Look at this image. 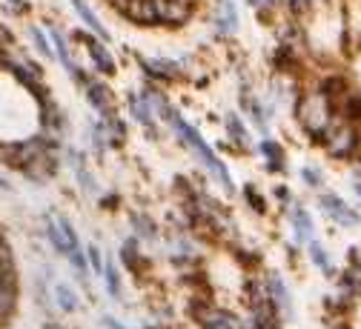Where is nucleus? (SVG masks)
<instances>
[{"instance_id": "f257e3e1", "label": "nucleus", "mask_w": 361, "mask_h": 329, "mask_svg": "<svg viewBox=\"0 0 361 329\" xmlns=\"http://www.w3.org/2000/svg\"><path fill=\"white\" fill-rule=\"evenodd\" d=\"M161 118H164V120L172 126V132L178 135L180 144H184V147H187V149H190V152H192V155H195V158L204 163V169H207V172H209V175H212V178H215L221 186H224V192L233 195V192H235V183H233V178H230L227 166L221 163V158H218V155H215V152L207 147V140L201 137V132H198V129H192V126H190L184 118H180V112H178L172 104L164 109V115H161Z\"/></svg>"}, {"instance_id": "f03ea898", "label": "nucleus", "mask_w": 361, "mask_h": 329, "mask_svg": "<svg viewBox=\"0 0 361 329\" xmlns=\"http://www.w3.org/2000/svg\"><path fill=\"white\" fill-rule=\"evenodd\" d=\"M333 118H336V109H333V104L327 101V95L322 89L307 92V95H301L298 104H295V120L310 137H322Z\"/></svg>"}, {"instance_id": "7ed1b4c3", "label": "nucleus", "mask_w": 361, "mask_h": 329, "mask_svg": "<svg viewBox=\"0 0 361 329\" xmlns=\"http://www.w3.org/2000/svg\"><path fill=\"white\" fill-rule=\"evenodd\" d=\"M322 147L327 149L330 158L347 161V158H353V155L358 152L361 135H358V129H355L353 123H347L344 118L336 115V118L330 120V126L324 129V135H322Z\"/></svg>"}, {"instance_id": "20e7f679", "label": "nucleus", "mask_w": 361, "mask_h": 329, "mask_svg": "<svg viewBox=\"0 0 361 329\" xmlns=\"http://www.w3.org/2000/svg\"><path fill=\"white\" fill-rule=\"evenodd\" d=\"M192 318L198 329H244L238 312H233L230 306L212 304V301H201V298H192Z\"/></svg>"}, {"instance_id": "39448f33", "label": "nucleus", "mask_w": 361, "mask_h": 329, "mask_svg": "<svg viewBox=\"0 0 361 329\" xmlns=\"http://www.w3.org/2000/svg\"><path fill=\"white\" fill-rule=\"evenodd\" d=\"M47 238H49V244L63 255V258H69L75 249H80V244H78V235H75V229H72V223L63 218V215H47Z\"/></svg>"}, {"instance_id": "423d86ee", "label": "nucleus", "mask_w": 361, "mask_h": 329, "mask_svg": "<svg viewBox=\"0 0 361 329\" xmlns=\"http://www.w3.org/2000/svg\"><path fill=\"white\" fill-rule=\"evenodd\" d=\"M264 287H267V298H269V304H273V309L279 312L281 323L293 321L295 318V306H293V295H290V290L284 284V278L279 272H267L264 275Z\"/></svg>"}, {"instance_id": "0eeeda50", "label": "nucleus", "mask_w": 361, "mask_h": 329, "mask_svg": "<svg viewBox=\"0 0 361 329\" xmlns=\"http://www.w3.org/2000/svg\"><path fill=\"white\" fill-rule=\"evenodd\" d=\"M319 206H322L324 215H327L330 221H336L338 226H358V223H361L358 212H355L344 198H338L336 192H324V195L319 198Z\"/></svg>"}, {"instance_id": "6e6552de", "label": "nucleus", "mask_w": 361, "mask_h": 329, "mask_svg": "<svg viewBox=\"0 0 361 329\" xmlns=\"http://www.w3.org/2000/svg\"><path fill=\"white\" fill-rule=\"evenodd\" d=\"M192 12H195V0H155L158 23L180 26L192 18Z\"/></svg>"}, {"instance_id": "1a4fd4ad", "label": "nucleus", "mask_w": 361, "mask_h": 329, "mask_svg": "<svg viewBox=\"0 0 361 329\" xmlns=\"http://www.w3.org/2000/svg\"><path fill=\"white\" fill-rule=\"evenodd\" d=\"M78 40L86 46V55L92 58V63H95V69L101 72V75H115V58L109 55V49H106V43L104 40H98L95 35H78Z\"/></svg>"}, {"instance_id": "9d476101", "label": "nucleus", "mask_w": 361, "mask_h": 329, "mask_svg": "<svg viewBox=\"0 0 361 329\" xmlns=\"http://www.w3.org/2000/svg\"><path fill=\"white\" fill-rule=\"evenodd\" d=\"M141 69L155 80H178L184 75V63L166 61V58H141Z\"/></svg>"}, {"instance_id": "9b49d317", "label": "nucleus", "mask_w": 361, "mask_h": 329, "mask_svg": "<svg viewBox=\"0 0 361 329\" xmlns=\"http://www.w3.org/2000/svg\"><path fill=\"white\" fill-rule=\"evenodd\" d=\"M83 92H86V101L92 104L104 118L106 115H112L115 112V106H112V89L106 86V83H101V80H92L89 77L86 83H83Z\"/></svg>"}, {"instance_id": "f8f14e48", "label": "nucleus", "mask_w": 361, "mask_h": 329, "mask_svg": "<svg viewBox=\"0 0 361 329\" xmlns=\"http://www.w3.org/2000/svg\"><path fill=\"white\" fill-rule=\"evenodd\" d=\"M37 106H40V112H37L40 126L47 129V132L58 135L61 129H66V115L61 112V106H58L52 98H40V101H37Z\"/></svg>"}, {"instance_id": "ddd939ff", "label": "nucleus", "mask_w": 361, "mask_h": 329, "mask_svg": "<svg viewBox=\"0 0 361 329\" xmlns=\"http://www.w3.org/2000/svg\"><path fill=\"white\" fill-rule=\"evenodd\" d=\"M121 261H123V266H126L129 272H135V275H144V272L149 269V258L141 255L138 238H126V241L121 244Z\"/></svg>"}, {"instance_id": "4468645a", "label": "nucleus", "mask_w": 361, "mask_h": 329, "mask_svg": "<svg viewBox=\"0 0 361 329\" xmlns=\"http://www.w3.org/2000/svg\"><path fill=\"white\" fill-rule=\"evenodd\" d=\"M55 172H58V155H55V152H43L40 158H35V161L23 169V175L32 178V180H37V183H47Z\"/></svg>"}, {"instance_id": "2eb2a0df", "label": "nucleus", "mask_w": 361, "mask_h": 329, "mask_svg": "<svg viewBox=\"0 0 361 329\" xmlns=\"http://www.w3.org/2000/svg\"><path fill=\"white\" fill-rule=\"evenodd\" d=\"M72 6H75V12H78V18H80V20L86 23V29L92 32V35H95L98 40H104V43L109 40V29H106V26L101 23V18H98V15L92 12V6H89L86 0H72Z\"/></svg>"}, {"instance_id": "dca6fc26", "label": "nucleus", "mask_w": 361, "mask_h": 329, "mask_svg": "<svg viewBox=\"0 0 361 329\" xmlns=\"http://www.w3.org/2000/svg\"><path fill=\"white\" fill-rule=\"evenodd\" d=\"M290 221H293L295 241H298V244H310V241H312V232H315L310 212H307L304 206H298V204H295V206H290Z\"/></svg>"}, {"instance_id": "f3484780", "label": "nucleus", "mask_w": 361, "mask_h": 329, "mask_svg": "<svg viewBox=\"0 0 361 329\" xmlns=\"http://www.w3.org/2000/svg\"><path fill=\"white\" fill-rule=\"evenodd\" d=\"M126 104H129V112H132V118H135V120H138V123L147 129V135H149V137H155V115L149 112V106L144 104V98L138 95V92H129Z\"/></svg>"}, {"instance_id": "a211bd4d", "label": "nucleus", "mask_w": 361, "mask_h": 329, "mask_svg": "<svg viewBox=\"0 0 361 329\" xmlns=\"http://www.w3.org/2000/svg\"><path fill=\"white\" fill-rule=\"evenodd\" d=\"M52 301L63 315H75L80 309V298L69 284H52Z\"/></svg>"}, {"instance_id": "6ab92c4d", "label": "nucleus", "mask_w": 361, "mask_h": 329, "mask_svg": "<svg viewBox=\"0 0 361 329\" xmlns=\"http://www.w3.org/2000/svg\"><path fill=\"white\" fill-rule=\"evenodd\" d=\"M215 26H218V35H224V37L235 35L238 15H235V4H233V0H221L218 15H215Z\"/></svg>"}, {"instance_id": "aec40b11", "label": "nucleus", "mask_w": 361, "mask_h": 329, "mask_svg": "<svg viewBox=\"0 0 361 329\" xmlns=\"http://www.w3.org/2000/svg\"><path fill=\"white\" fill-rule=\"evenodd\" d=\"M129 223H132V232H135V238H141V241H155L158 238V226L149 215L144 212H132L129 215Z\"/></svg>"}, {"instance_id": "412c9836", "label": "nucleus", "mask_w": 361, "mask_h": 329, "mask_svg": "<svg viewBox=\"0 0 361 329\" xmlns=\"http://www.w3.org/2000/svg\"><path fill=\"white\" fill-rule=\"evenodd\" d=\"M101 275H104V284H106L109 298L121 301V298H123V284H121V272H118V266H115L112 258L104 261V272H101Z\"/></svg>"}, {"instance_id": "4be33fe9", "label": "nucleus", "mask_w": 361, "mask_h": 329, "mask_svg": "<svg viewBox=\"0 0 361 329\" xmlns=\"http://www.w3.org/2000/svg\"><path fill=\"white\" fill-rule=\"evenodd\" d=\"M261 155L267 158V169L269 172H284V149L276 144V140H261Z\"/></svg>"}, {"instance_id": "5701e85b", "label": "nucleus", "mask_w": 361, "mask_h": 329, "mask_svg": "<svg viewBox=\"0 0 361 329\" xmlns=\"http://www.w3.org/2000/svg\"><path fill=\"white\" fill-rule=\"evenodd\" d=\"M224 129H227L230 140H235V144H238V147H247V140H250V135H247V126L241 123V118H238L235 112H227V115H224Z\"/></svg>"}, {"instance_id": "b1692460", "label": "nucleus", "mask_w": 361, "mask_h": 329, "mask_svg": "<svg viewBox=\"0 0 361 329\" xmlns=\"http://www.w3.org/2000/svg\"><path fill=\"white\" fill-rule=\"evenodd\" d=\"M307 252H310V261L319 266L324 275H333V263H330V255H327V249L319 244V241H310L307 244Z\"/></svg>"}, {"instance_id": "393cba45", "label": "nucleus", "mask_w": 361, "mask_h": 329, "mask_svg": "<svg viewBox=\"0 0 361 329\" xmlns=\"http://www.w3.org/2000/svg\"><path fill=\"white\" fill-rule=\"evenodd\" d=\"M29 37H32V43H35V49L43 55V58H52V46H49V40H47V35H43L37 26H29Z\"/></svg>"}, {"instance_id": "a878e982", "label": "nucleus", "mask_w": 361, "mask_h": 329, "mask_svg": "<svg viewBox=\"0 0 361 329\" xmlns=\"http://www.w3.org/2000/svg\"><path fill=\"white\" fill-rule=\"evenodd\" d=\"M104 261H106V258H104V252L98 249V244H89V247H86V263L92 266V272L101 275V272H104Z\"/></svg>"}, {"instance_id": "bb28decb", "label": "nucleus", "mask_w": 361, "mask_h": 329, "mask_svg": "<svg viewBox=\"0 0 361 329\" xmlns=\"http://www.w3.org/2000/svg\"><path fill=\"white\" fill-rule=\"evenodd\" d=\"M244 198L250 201V206L261 215V212H267V201H264V195L255 190V183H247V190H244Z\"/></svg>"}, {"instance_id": "cd10ccee", "label": "nucleus", "mask_w": 361, "mask_h": 329, "mask_svg": "<svg viewBox=\"0 0 361 329\" xmlns=\"http://www.w3.org/2000/svg\"><path fill=\"white\" fill-rule=\"evenodd\" d=\"M15 266V255H12V247L6 241L4 229H0V269H12Z\"/></svg>"}, {"instance_id": "c85d7f7f", "label": "nucleus", "mask_w": 361, "mask_h": 329, "mask_svg": "<svg viewBox=\"0 0 361 329\" xmlns=\"http://www.w3.org/2000/svg\"><path fill=\"white\" fill-rule=\"evenodd\" d=\"M319 6H322V0H290V9L295 15H310V12H315Z\"/></svg>"}, {"instance_id": "c756f323", "label": "nucleus", "mask_w": 361, "mask_h": 329, "mask_svg": "<svg viewBox=\"0 0 361 329\" xmlns=\"http://www.w3.org/2000/svg\"><path fill=\"white\" fill-rule=\"evenodd\" d=\"M301 178H304V183H307V186H312V190H319V186L324 183L322 169H312V166H304V169H301Z\"/></svg>"}, {"instance_id": "7c9ffc66", "label": "nucleus", "mask_w": 361, "mask_h": 329, "mask_svg": "<svg viewBox=\"0 0 361 329\" xmlns=\"http://www.w3.org/2000/svg\"><path fill=\"white\" fill-rule=\"evenodd\" d=\"M15 43V37H12V32L4 26V23H0V52H6L9 49V46Z\"/></svg>"}, {"instance_id": "2f4dec72", "label": "nucleus", "mask_w": 361, "mask_h": 329, "mask_svg": "<svg viewBox=\"0 0 361 329\" xmlns=\"http://www.w3.org/2000/svg\"><path fill=\"white\" fill-rule=\"evenodd\" d=\"M250 4H252V9H255L258 15H264L267 9H273V6H276V0H250Z\"/></svg>"}, {"instance_id": "473e14b6", "label": "nucleus", "mask_w": 361, "mask_h": 329, "mask_svg": "<svg viewBox=\"0 0 361 329\" xmlns=\"http://www.w3.org/2000/svg\"><path fill=\"white\" fill-rule=\"evenodd\" d=\"M350 263H355V266H361V244L350 249Z\"/></svg>"}, {"instance_id": "72a5a7b5", "label": "nucleus", "mask_w": 361, "mask_h": 329, "mask_svg": "<svg viewBox=\"0 0 361 329\" xmlns=\"http://www.w3.org/2000/svg\"><path fill=\"white\" fill-rule=\"evenodd\" d=\"M6 4H9V6L15 9V12H20V15H23L26 9H29V6H26V0H6Z\"/></svg>"}, {"instance_id": "f704fd0d", "label": "nucleus", "mask_w": 361, "mask_h": 329, "mask_svg": "<svg viewBox=\"0 0 361 329\" xmlns=\"http://www.w3.org/2000/svg\"><path fill=\"white\" fill-rule=\"evenodd\" d=\"M0 190H4V192H9V190H12V186H9V180H6L4 175H0Z\"/></svg>"}, {"instance_id": "c9c22d12", "label": "nucleus", "mask_w": 361, "mask_h": 329, "mask_svg": "<svg viewBox=\"0 0 361 329\" xmlns=\"http://www.w3.org/2000/svg\"><path fill=\"white\" fill-rule=\"evenodd\" d=\"M353 190H355V195L361 198V180H358V178H353Z\"/></svg>"}, {"instance_id": "e433bc0d", "label": "nucleus", "mask_w": 361, "mask_h": 329, "mask_svg": "<svg viewBox=\"0 0 361 329\" xmlns=\"http://www.w3.org/2000/svg\"><path fill=\"white\" fill-rule=\"evenodd\" d=\"M353 178H358V180H361V163L355 166V175H353Z\"/></svg>"}]
</instances>
